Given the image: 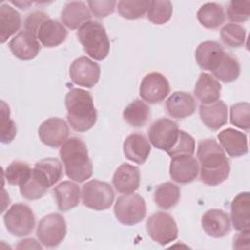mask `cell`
<instances>
[{
	"instance_id": "3",
	"label": "cell",
	"mask_w": 250,
	"mask_h": 250,
	"mask_svg": "<svg viewBox=\"0 0 250 250\" xmlns=\"http://www.w3.org/2000/svg\"><path fill=\"white\" fill-rule=\"evenodd\" d=\"M60 157L70 180L82 183L92 177L93 164L86 144L80 138L67 139L60 148Z\"/></svg>"
},
{
	"instance_id": "39",
	"label": "cell",
	"mask_w": 250,
	"mask_h": 250,
	"mask_svg": "<svg viewBox=\"0 0 250 250\" xmlns=\"http://www.w3.org/2000/svg\"><path fill=\"white\" fill-rule=\"evenodd\" d=\"M230 122L244 130L249 131L250 127V104L246 102L237 103L230 107Z\"/></svg>"
},
{
	"instance_id": "32",
	"label": "cell",
	"mask_w": 250,
	"mask_h": 250,
	"mask_svg": "<svg viewBox=\"0 0 250 250\" xmlns=\"http://www.w3.org/2000/svg\"><path fill=\"white\" fill-rule=\"evenodd\" d=\"M123 119L132 127H144L149 119L150 108L141 100H135L129 104L122 113Z\"/></svg>"
},
{
	"instance_id": "21",
	"label": "cell",
	"mask_w": 250,
	"mask_h": 250,
	"mask_svg": "<svg viewBox=\"0 0 250 250\" xmlns=\"http://www.w3.org/2000/svg\"><path fill=\"white\" fill-rule=\"evenodd\" d=\"M67 36L65 27L57 20L48 19L37 30L38 41L47 48H54L64 42Z\"/></svg>"
},
{
	"instance_id": "38",
	"label": "cell",
	"mask_w": 250,
	"mask_h": 250,
	"mask_svg": "<svg viewBox=\"0 0 250 250\" xmlns=\"http://www.w3.org/2000/svg\"><path fill=\"white\" fill-rule=\"evenodd\" d=\"M195 150V141L188 133L183 130H179L177 139L172 147L166 151L168 155L172 157L181 155H192Z\"/></svg>"
},
{
	"instance_id": "31",
	"label": "cell",
	"mask_w": 250,
	"mask_h": 250,
	"mask_svg": "<svg viewBox=\"0 0 250 250\" xmlns=\"http://www.w3.org/2000/svg\"><path fill=\"white\" fill-rule=\"evenodd\" d=\"M212 73L217 79L225 83L232 82L240 74L239 62L234 56L225 52Z\"/></svg>"
},
{
	"instance_id": "34",
	"label": "cell",
	"mask_w": 250,
	"mask_h": 250,
	"mask_svg": "<svg viewBox=\"0 0 250 250\" xmlns=\"http://www.w3.org/2000/svg\"><path fill=\"white\" fill-rule=\"evenodd\" d=\"M34 168L43 175L51 187L62 177V165L58 158L48 157L41 159L35 163Z\"/></svg>"
},
{
	"instance_id": "13",
	"label": "cell",
	"mask_w": 250,
	"mask_h": 250,
	"mask_svg": "<svg viewBox=\"0 0 250 250\" xmlns=\"http://www.w3.org/2000/svg\"><path fill=\"white\" fill-rule=\"evenodd\" d=\"M38 135L45 146L56 148L67 140L69 127L63 119L52 117L41 123L38 129Z\"/></svg>"
},
{
	"instance_id": "2",
	"label": "cell",
	"mask_w": 250,
	"mask_h": 250,
	"mask_svg": "<svg viewBox=\"0 0 250 250\" xmlns=\"http://www.w3.org/2000/svg\"><path fill=\"white\" fill-rule=\"evenodd\" d=\"M66 118L70 127L76 132L90 130L97 121V110L90 92L73 88L65 96Z\"/></svg>"
},
{
	"instance_id": "1",
	"label": "cell",
	"mask_w": 250,
	"mask_h": 250,
	"mask_svg": "<svg viewBox=\"0 0 250 250\" xmlns=\"http://www.w3.org/2000/svg\"><path fill=\"white\" fill-rule=\"evenodd\" d=\"M197 159L201 165L200 180L208 186L222 184L229 175L230 165L224 149L212 138L201 140L197 146Z\"/></svg>"
},
{
	"instance_id": "22",
	"label": "cell",
	"mask_w": 250,
	"mask_h": 250,
	"mask_svg": "<svg viewBox=\"0 0 250 250\" xmlns=\"http://www.w3.org/2000/svg\"><path fill=\"white\" fill-rule=\"evenodd\" d=\"M92 14L86 3L82 1H71L64 5L61 19L62 23L69 29H77L87 21H90Z\"/></svg>"
},
{
	"instance_id": "24",
	"label": "cell",
	"mask_w": 250,
	"mask_h": 250,
	"mask_svg": "<svg viewBox=\"0 0 250 250\" xmlns=\"http://www.w3.org/2000/svg\"><path fill=\"white\" fill-rule=\"evenodd\" d=\"M224 53L225 50L219 42L208 40L198 45L195 51V59L200 68L212 72Z\"/></svg>"
},
{
	"instance_id": "33",
	"label": "cell",
	"mask_w": 250,
	"mask_h": 250,
	"mask_svg": "<svg viewBox=\"0 0 250 250\" xmlns=\"http://www.w3.org/2000/svg\"><path fill=\"white\" fill-rule=\"evenodd\" d=\"M32 169L25 162L16 160L9 164L4 171V178L12 186H22L31 176Z\"/></svg>"
},
{
	"instance_id": "23",
	"label": "cell",
	"mask_w": 250,
	"mask_h": 250,
	"mask_svg": "<svg viewBox=\"0 0 250 250\" xmlns=\"http://www.w3.org/2000/svg\"><path fill=\"white\" fill-rule=\"evenodd\" d=\"M199 116L204 125L213 130H219L228 121V107L226 104L219 100L208 104H200Z\"/></svg>"
},
{
	"instance_id": "6",
	"label": "cell",
	"mask_w": 250,
	"mask_h": 250,
	"mask_svg": "<svg viewBox=\"0 0 250 250\" xmlns=\"http://www.w3.org/2000/svg\"><path fill=\"white\" fill-rule=\"evenodd\" d=\"M7 230L18 237L30 234L35 227V216L29 206L15 203L6 211L3 217Z\"/></svg>"
},
{
	"instance_id": "20",
	"label": "cell",
	"mask_w": 250,
	"mask_h": 250,
	"mask_svg": "<svg viewBox=\"0 0 250 250\" xmlns=\"http://www.w3.org/2000/svg\"><path fill=\"white\" fill-rule=\"evenodd\" d=\"M151 147L147 139L140 133L129 135L123 143V151L127 159L137 163L144 164L150 153Z\"/></svg>"
},
{
	"instance_id": "4",
	"label": "cell",
	"mask_w": 250,
	"mask_h": 250,
	"mask_svg": "<svg viewBox=\"0 0 250 250\" xmlns=\"http://www.w3.org/2000/svg\"><path fill=\"white\" fill-rule=\"evenodd\" d=\"M79 42L87 55L97 61L107 57L110 50V42L102 23L90 21L81 25L77 31Z\"/></svg>"
},
{
	"instance_id": "41",
	"label": "cell",
	"mask_w": 250,
	"mask_h": 250,
	"mask_svg": "<svg viewBox=\"0 0 250 250\" xmlns=\"http://www.w3.org/2000/svg\"><path fill=\"white\" fill-rule=\"evenodd\" d=\"M227 16L232 22L246 21L250 17V1H230L227 8Z\"/></svg>"
},
{
	"instance_id": "5",
	"label": "cell",
	"mask_w": 250,
	"mask_h": 250,
	"mask_svg": "<svg viewBox=\"0 0 250 250\" xmlns=\"http://www.w3.org/2000/svg\"><path fill=\"white\" fill-rule=\"evenodd\" d=\"M113 211L116 219L121 224L133 226L145 219L146 205L145 199L139 193H126L117 198Z\"/></svg>"
},
{
	"instance_id": "36",
	"label": "cell",
	"mask_w": 250,
	"mask_h": 250,
	"mask_svg": "<svg viewBox=\"0 0 250 250\" xmlns=\"http://www.w3.org/2000/svg\"><path fill=\"white\" fill-rule=\"evenodd\" d=\"M173 6L170 1H150L147 9V20L154 24L166 23L172 16Z\"/></svg>"
},
{
	"instance_id": "27",
	"label": "cell",
	"mask_w": 250,
	"mask_h": 250,
	"mask_svg": "<svg viewBox=\"0 0 250 250\" xmlns=\"http://www.w3.org/2000/svg\"><path fill=\"white\" fill-rule=\"evenodd\" d=\"M53 194L60 211L66 212L79 204L80 188L70 181H63L53 188Z\"/></svg>"
},
{
	"instance_id": "10",
	"label": "cell",
	"mask_w": 250,
	"mask_h": 250,
	"mask_svg": "<svg viewBox=\"0 0 250 250\" xmlns=\"http://www.w3.org/2000/svg\"><path fill=\"white\" fill-rule=\"evenodd\" d=\"M100 74V65L85 56L75 59L69 67L71 81L86 88H93L98 83Z\"/></svg>"
},
{
	"instance_id": "17",
	"label": "cell",
	"mask_w": 250,
	"mask_h": 250,
	"mask_svg": "<svg viewBox=\"0 0 250 250\" xmlns=\"http://www.w3.org/2000/svg\"><path fill=\"white\" fill-rule=\"evenodd\" d=\"M140 170L138 167L123 163L114 172L112 184L115 189L123 194L132 193L140 187Z\"/></svg>"
},
{
	"instance_id": "16",
	"label": "cell",
	"mask_w": 250,
	"mask_h": 250,
	"mask_svg": "<svg viewBox=\"0 0 250 250\" xmlns=\"http://www.w3.org/2000/svg\"><path fill=\"white\" fill-rule=\"evenodd\" d=\"M201 226L206 234L215 238L223 237L230 230L229 217L221 209L207 210L201 218Z\"/></svg>"
},
{
	"instance_id": "19",
	"label": "cell",
	"mask_w": 250,
	"mask_h": 250,
	"mask_svg": "<svg viewBox=\"0 0 250 250\" xmlns=\"http://www.w3.org/2000/svg\"><path fill=\"white\" fill-rule=\"evenodd\" d=\"M218 139L221 147L231 157H240L248 152L247 137L242 132L227 128L219 133Z\"/></svg>"
},
{
	"instance_id": "18",
	"label": "cell",
	"mask_w": 250,
	"mask_h": 250,
	"mask_svg": "<svg viewBox=\"0 0 250 250\" xmlns=\"http://www.w3.org/2000/svg\"><path fill=\"white\" fill-rule=\"evenodd\" d=\"M165 107L171 117L184 119L195 112L196 103L189 93L177 91L168 98L165 103Z\"/></svg>"
},
{
	"instance_id": "46",
	"label": "cell",
	"mask_w": 250,
	"mask_h": 250,
	"mask_svg": "<svg viewBox=\"0 0 250 250\" xmlns=\"http://www.w3.org/2000/svg\"><path fill=\"white\" fill-rule=\"evenodd\" d=\"M12 3L15 4V5H17V6H19L21 10L27 9V7L32 4L31 2H23V3H22V2H12Z\"/></svg>"
},
{
	"instance_id": "44",
	"label": "cell",
	"mask_w": 250,
	"mask_h": 250,
	"mask_svg": "<svg viewBox=\"0 0 250 250\" xmlns=\"http://www.w3.org/2000/svg\"><path fill=\"white\" fill-rule=\"evenodd\" d=\"M249 229L246 230H242L240 233H237L235 235V237L233 238V248L236 249H240L242 248V242L245 243H249Z\"/></svg>"
},
{
	"instance_id": "8",
	"label": "cell",
	"mask_w": 250,
	"mask_h": 250,
	"mask_svg": "<svg viewBox=\"0 0 250 250\" xmlns=\"http://www.w3.org/2000/svg\"><path fill=\"white\" fill-rule=\"evenodd\" d=\"M146 231L150 238L166 245L178 237V227L174 218L166 212H156L148 217L146 221Z\"/></svg>"
},
{
	"instance_id": "14",
	"label": "cell",
	"mask_w": 250,
	"mask_h": 250,
	"mask_svg": "<svg viewBox=\"0 0 250 250\" xmlns=\"http://www.w3.org/2000/svg\"><path fill=\"white\" fill-rule=\"evenodd\" d=\"M170 177L179 184H189L193 182L198 173V161L192 155H181L172 157L169 167Z\"/></svg>"
},
{
	"instance_id": "45",
	"label": "cell",
	"mask_w": 250,
	"mask_h": 250,
	"mask_svg": "<svg viewBox=\"0 0 250 250\" xmlns=\"http://www.w3.org/2000/svg\"><path fill=\"white\" fill-rule=\"evenodd\" d=\"M18 249H32V248H37V249H42V246L37 243V241L33 238H26L23 240H21L19 244L17 245Z\"/></svg>"
},
{
	"instance_id": "30",
	"label": "cell",
	"mask_w": 250,
	"mask_h": 250,
	"mask_svg": "<svg viewBox=\"0 0 250 250\" xmlns=\"http://www.w3.org/2000/svg\"><path fill=\"white\" fill-rule=\"evenodd\" d=\"M181 197L180 188L172 182H166L158 185L154 189V202L163 209L169 210L177 205Z\"/></svg>"
},
{
	"instance_id": "37",
	"label": "cell",
	"mask_w": 250,
	"mask_h": 250,
	"mask_svg": "<svg viewBox=\"0 0 250 250\" xmlns=\"http://www.w3.org/2000/svg\"><path fill=\"white\" fill-rule=\"evenodd\" d=\"M221 39L229 47L239 48L244 45L246 38L245 29L236 23H228L221 29Z\"/></svg>"
},
{
	"instance_id": "28",
	"label": "cell",
	"mask_w": 250,
	"mask_h": 250,
	"mask_svg": "<svg viewBox=\"0 0 250 250\" xmlns=\"http://www.w3.org/2000/svg\"><path fill=\"white\" fill-rule=\"evenodd\" d=\"M21 17L18 11L8 4L0 6V39L5 43L8 38L20 30Z\"/></svg>"
},
{
	"instance_id": "9",
	"label": "cell",
	"mask_w": 250,
	"mask_h": 250,
	"mask_svg": "<svg viewBox=\"0 0 250 250\" xmlns=\"http://www.w3.org/2000/svg\"><path fill=\"white\" fill-rule=\"evenodd\" d=\"M66 235V223L64 218L58 213L43 217L36 229V236L46 247L58 246Z\"/></svg>"
},
{
	"instance_id": "12",
	"label": "cell",
	"mask_w": 250,
	"mask_h": 250,
	"mask_svg": "<svg viewBox=\"0 0 250 250\" xmlns=\"http://www.w3.org/2000/svg\"><path fill=\"white\" fill-rule=\"evenodd\" d=\"M178 133L176 122L168 118H159L150 125L148 139L154 147L168 151L175 143Z\"/></svg>"
},
{
	"instance_id": "15",
	"label": "cell",
	"mask_w": 250,
	"mask_h": 250,
	"mask_svg": "<svg viewBox=\"0 0 250 250\" xmlns=\"http://www.w3.org/2000/svg\"><path fill=\"white\" fill-rule=\"evenodd\" d=\"M9 48L15 57L23 61L34 59L41 49L36 35L24 29L11 39Z\"/></svg>"
},
{
	"instance_id": "35",
	"label": "cell",
	"mask_w": 250,
	"mask_h": 250,
	"mask_svg": "<svg viewBox=\"0 0 250 250\" xmlns=\"http://www.w3.org/2000/svg\"><path fill=\"white\" fill-rule=\"evenodd\" d=\"M150 1L147 0H121L117 3L118 13L128 20L143 18L147 12Z\"/></svg>"
},
{
	"instance_id": "40",
	"label": "cell",
	"mask_w": 250,
	"mask_h": 250,
	"mask_svg": "<svg viewBox=\"0 0 250 250\" xmlns=\"http://www.w3.org/2000/svg\"><path fill=\"white\" fill-rule=\"evenodd\" d=\"M1 142L4 144L11 143L17 135V127L15 122L10 118V107L1 101Z\"/></svg>"
},
{
	"instance_id": "43",
	"label": "cell",
	"mask_w": 250,
	"mask_h": 250,
	"mask_svg": "<svg viewBox=\"0 0 250 250\" xmlns=\"http://www.w3.org/2000/svg\"><path fill=\"white\" fill-rule=\"evenodd\" d=\"M48 19H50V18L45 12L34 11V12L28 14L27 17L25 18L24 22H23L24 30L36 35L37 30L40 27V25Z\"/></svg>"
},
{
	"instance_id": "29",
	"label": "cell",
	"mask_w": 250,
	"mask_h": 250,
	"mask_svg": "<svg viewBox=\"0 0 250 250\" xmlns=\"http://www.w3.org/2000/svg\"><path fill=\"white\" fill-rule=\"evenodd\" d=\"M197 20L205 28L216 29L225 22L226 15L224 8L217 3H206L199 8Z\"/></svg>"
},
{
	"instance_id": "26",
	"label": "cell",
	"mask_w": 250,
	"mask_h": 250,
	"mask_svg": "<svg viewBox=\"0 0 250 250\" xmlns=\"http://www.w3.org/2000/svg\"><path fill=\"white\" fill-rule=\"evenodd\" d=\"M222 86L211 74L200 73L194 86V95L202 104H208L219 101Z\"/></svg>"
},
{
	"instance_id": "11",
	"label": "cell",
	"mask_w": 250,
	"mask_h": 250,
	"mask_svg": "<svg viewBox=\"0 0 250 250\" xmlns=\"http://www.w3.org/2000/svg\"><path fill=\"white\" fill-rule=\"evenodd\" d=\"M170 92V85L167 78L159 72L146 74L140 85L139 93L141 98L151 104L164 101Z\"/></svg>"
},
{
	"instance_id": "42",
	"label": "cell",
	"mask_w": 250,
	"mask_h": 250,
	"mask_svg": "<svg viewBox=\"0 0 250 250\" xmlns=\"http://www.w3.org/2000/svg\"><path fill=\"white\" fill-rule=\"evenodd\" d=\"M92 14L99 19L107 17L114 12L116 1L113 0H90L87 2Z\"/></svg>"
},
{
	"instance_id": "25",
	"label": "cell",
	"mask_w": 250,
	"mask_h": 250,
	"mask_svg": "<svg viewBox=\"0 0 250 250\" xmlns=\"http://www.w3.org/2000/svg\"><path fill=\"white\" fill-rule=\"evenodd\" d=\"M230 219L233 228L238 230L249 229L250 227V200L249 192L238 193L230 205Z\"/></svg>"
},
{
	"instance_id": "7",
	"label": "cell",
	"mask_w": 250,
	"mask_h": 250,
	"mask_svg": "<svg viewBox=\"0 0 250 250\" xmlns=\"http://www.w3.org/2000/svg\"><path fill=\"white\" fill-rule=\"evenodd\" d=\"M81 198L84 206L95 211L108 209L114 200V191L105 182L92 180L83 185Z\"/></svg>"
}]
</instances>
